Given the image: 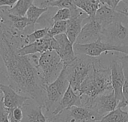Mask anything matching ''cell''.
I'll return each mask as SVG.
<instances>
[{
    "label": "cell",
    "mask_w": 128,
    "mask_h": 122,
    "mask_svg": "<svg viewBox=\"0 0 128 122\" xmlns=\"http://www.w3.org/2000/svg\"><path fill=\"white\" fill-rule=\"evenodd\" d=\"M96 122V121H91V122Z\"/></svg>",
    "instance_id": "cell-38"
},
{
    "label": "cell",
    "mask_w": 128,
    "mask_h": 122,
    "mask_svg": "<svg viewBox=\"0 0 128 122\" xmlns=\"http://www.w3.org/2000/svg\"><path fill=\"white\" fill-rule=\"evenodd\" d=\"M58 43L54 37L45 36L42 39L27 44L17 50V52L21 56H31L34 54H41L50 50H56Z\"/></svg>",
    "instance_id": "cell-10"
},
{
    "label": "cell",
    "mask_w": 128,
    "mask_h": 122,
    "mask_svg": "<svg viewBox=\"0 0 128 122\" xmlns=\"http://www.w3.org/2000/svg\"><path fill=\"white\" fill-rule=\"evenodd\" d=\"M94 18L102 26L103 28L109 24L116 21H128V18L120 11L113 9L112 8L102 4L97 10Z\"/></svg>",
    "instance_id": "cell-13"
},
{
    "label": "cell",
    "mask_w": 128,
    "mask_h": 122,
    "mask_svg": "<svg viewBox=\"0 0 128 122\" xmlns=\"http://www.w3.org/2000/svg\"><path fill=\"white\" fill-rule=\"evenodd\" d=\"M106 91H113L110 68H104L101 61L95 59L92 70L81 84L77 94L94 98Z\"/></svg>",
    "instance_id": "cell-2"
},
{
    "label": "cell",
    "mask_w": 128,
    "mask_h": 122,
    "mask_svg": "<svg viewBox=\"0 0 128 122\" xmlns=\"http://www.w3.org/2000/svg\"><path fill=\"white\" fill-rule=\"evenodd\" d=\"M69 85L70 82L68 79L66 68L64 64V68L56 80L45 86L46 99L44 109H45L47 112L52 110L54 106L56 105L57 106Z\"/></svg>",
    "instance_id": "cell-6"
},
{
    "label": "cell",
    "mask_w": 128,
    "mask_h": 122,
    "mask_svg": "<svg viewBox=\"0 0 128 122\" xmlns=\"http://www.w3.org/2000/svg\"><path fill=\"white\" fill-rule=\"evenodd\" d=\"M70 10L68 8H59L52 16V21H68L70 18Z\"/></svg>",
    "instance_id": "cell-25"
},
{
    "label": "cell",
    "mask_w": 128,
    "mask_h": 122,
    "mask_svg": "<svg viewBox=\"0 0 128 122\" xmlns=\"http://www.w3.org/2000/svg\"><path fill=\"white\" fill-rule=\"evenodd\" d=\"M124 75H125V80L122 88V94L124 98V100L126 101L127 104L128 102V71L124 70Z\"/></svg>",
    "instance_id": "cell-28"
},
{
    "label": "cell",
    "mask_w": 128,
    "mask_h": 122,
    "mask_svg": "<svg viewBox=\"0 0 128 122\" xmlns=\"http://www.w3.org/2000/svg\"><path fill=\"white\" fill-rule=\"evenodd\" d=\"M100 2H101L102 4L108 5L112 8V1L111 0H100Z\"/></svg>",
    "instance_id": "cell-32"
},
{
    "label": "cell",
    "mask_w": 128,
    "mask_h": 122,
    "mask_svg": "<svg viewBox=\"0 0 128 122\" xmlns=\"http://www.w3.org/2000/svg\"><path fill=\"white\" fill-rule=\"evenodd\" d=\"M2 100V92L0 89V100Z\"/></svg>",
    "instance_id": "cell-37"
},
{
    "label": "cell",
    "mask_w": 128,
    "mask_h": 122,
    "mask_svg": "<svg viewBox=\"0 0 128 122\" xmlns=\"http://www.w3.org/2000/svg\"></svg>",
    "instance_id": "cell-40"
},
{
    "label": "cell",
    "mask_w": 128,
    "mask_h": 122,
    "mask_svg": "<svg viewBox=\"0 0 128 122\" xmlns=\"http://www.w3.org/2000/svg\"><path fill=\"white\" fill-rule=\"evenodd\" d=\"M49 9V7L40 8L37 5L32 4L26 13V17L28 20V27L31 30H34V25L38 22L40 16L45 14Z\"/></svg>",
    "instance_id": "cell-19"
},
{
    "label": "cell",
    "mask_w": 128,
    "mask_h": 122,
    "mask_svg": "<svg viewBox=\"0 0 128 122\" xmlns=\"http://www.w3.org/2000/svg\"><path fill=\"white\" fill-rule=\"evenodd\" d=\"M8 18L9 19L10 23L11 24V26L20 32L24 31L27 27H28V20L26 16H16V15L9 14L8 12Z\"/></svg>",
    "instance_id": "cell-22"
},
{
    "label": "cell",
    "mask_w": 128,
    "mask_h": 122,
    "mask_svg": "<svg viewBox=\"0 0 128 122\" xmlns=\"http://www.w3.org/2000/svg\"><path fill=\"white\" fill-rule=\"evenodd\" d=\"M31 58L45 86L55 81L64 68V63L56 50L46 51L39 56L31 55Z\"/></svg>",
    "instance_id": "cell-3"
},
{
    "label": "cell",
    "mask_w": 128,
    "mask_h": 122,
    "mask_svg": "<svg viewBox=\"0 0 128 122\" xmlns=\"http://www.w3.org/2000/svg\"><path fill=\"white\" fill-rule=\"evenodd\" d=\"M127 107H128V106H127Z\"/></svg>",
    "instance_id": "cell-39"
},
{
    "label": "cell",
    "mask_w": 128,
    "mask_h": 122,
    "mask_svg": "<svg viewBox=\"0 0 128 122\" xmlns=\"http://www.w3.org/2000/svg\"><path fill=\"white\" fill-rule=\"evenodd\" d=\"M81 106L93 110L101 118L109 112L115 110L118 106L114 92L107 94H100L94 98L86 95H81Z\"/></svg>",
    "instance_id": "cell-5"
},
{
    "label": "cell",
    "mask_w": 128,
    "mask_h": 122,
    "mask_svg": "<svg viewBox=\"0 0 128 122\" xmlns=\"http://www.w3.org/2000/svg\"><path fill=\"white\" fill-rule=\"evenodd\" d=\"M74 49L76 55H84L90 57H98L104 52H116L128 54V45L116 46L103 41L100 37L94 42L90 44H74Z\"/></svg>",
    "instance_id": "cell-7"
},
{
    "label": "cell",
    "mask_w": 128,
    "mask_h": 122,
    "mask_svg": "<svg viewBox=\"0 0 128 122\" xmlns=\"http://www.w3.org/2000/svg\"><path fill=\"white\" fill-rule=\"evenodd\" d=\"M54 38L58 43V47L56 51L62 58L64 64L68 65L73 62L76 56L74 52V44L70 41L66 34H58Z\"/></svg>",
    "instance_id": "cell-14"
},
{
    "label": "cell",
    "mask_w": 128,
    "mask_h": 122,
    "mask_svg": "<svg viewBox=\"0 0 128 122\" xmlns=\"http://www.w3.org/2000/svg\"><path fill=\"white\" fill-rule=\"evenodd\" d=\"M75 4L74 0H57L48 4V7H53L59 8H72Z\"/></svg>",
    "instance_id": "cell-26"
},
{
    "label": "cell",
    "mask_w": 128,
    "mask_h": 122,
    "mask_svg": "<svg viewBox=\"0 0 128 122\" xmlns=\"http://www.w3.org/2000/svg\"><path fill=\"white\" fill-rule=\"evenodd\" d=\"M123 2L124 3V8L123 9L121 10H117L120 12H123V11H126L128 10V0H123Z\"/></svg>",
    "instance_id": "cell-33"
},
{
    "label": "cell",
    "mask_w": 128,
    "mask_h": 122,
    "mask_svg": "<svg viewBox=\"0 0 128 122\" xmlns=\"http://www.w3.org/2000/svg\"><path fill=\"white\" fill-rule=\"evenodd\" d=\"M98 122H128V110L124 111L121 108H116L104 116Z\"/></svg>",
    "instance_id": "cell-20"
},
{
    "label": "cell",
    "mask_w": 128,
    "mask_h": 122,
    "mask_svg": "<svg viewBox=\"0 0 128 122\" xmlns=\"http://www.w3.org/2000/svg\"><path fill=\"white\" fill-rule=\"evenodd\" d=\"M93 58L88 56L78 55L73 62L68 65L64 64L68 81L76 93L78 92L81 84L86 79L93 68L95 61Z\"/></svg>",
    "instance_id": "cell-4"
},
{
    "label": "cell",
    "mask_w": 128,
    "mask_h": 122,
    "mask_svg": "<svg viewBox=\"0 0 128 122\" xmlns=\"http://www.w3.org/2000/svg\"><path fill=\"white\" fill-rule=\"evenodd\" d=\"M89 16L87 14L77 16H71L67 23V29H66V35L70 40V41L74 44L76 40L81 32L82 24L86 19H88Z\"/></svg>",
    "instance_id": "cell-17"
},
{
    "label": "cell",
    "mask_w": 128,
    "mask_h": 122,
    "mask_svg": "<svg viewBox=\"0 0 128 122\" xmlns=\"http://www.w3.org/2000/svg\"><path fill=\"white\" fill-rule=\"evenodd\" d=\"M110 70L112 90L118 101V106L123 109L124 107H127L128 104L126 101L124 100L122 94V88L125 80V75L123 64L119 58H116L112 61Z\"/></svg>",
    "instance_id": "cell-9"
},
{
    "label": "cell",
    "mask_w": 128,
    "mask_h": 122,
    "mask_svg": "<svg viewBox=\"0 0 128 122\" xmlns=\"http://www.w3.org/2000/svg\"><path fill=\"white\" fill-rule=\"evenodd\" d=\"M55 1H57V0H46V7H48V4L49 3L52 2H55Z\"/></svg>",
    "instance_id": "cell-35"
},
{
    "label": "cell",
    "mask_w": 128,
    "mask_h": 122,
    "mask_svg": "<svg viewBox=\"0 0 128 122\" xmlns=\"http://www.w3.org/2000/svg\"><path fill=\"white\" fill-rule=\"evenodd\" d=\"M68 21H56L53 22L52 25L50 28L48 36L55 37L58 34H64L66 32Z\"/></svg>",
    "instance_id": "cell-24"
},
{
    "label": "cell",
    "mask_w": 128,
    "mask_h": 122,
    "mask_svg": "<svg viewBox=\"0 0 128 122\" xmlns=\"http://www.w3.org/2000/svg\"><path fill=\"white\" fill-rule=\"evenodd\" d=\"M27 102L22 107L23 112L22 122H48L46 117L43 113L44 108L41 106L39 104L29 105Z\"/></svg>",
    "instance_id": "cell-16"
},
{
    "label": "cell",
    "mask_w": 128,
    "mask_h": 122,
    "mask_svg": "<svg viewBox=\"0 0 128 122\" xmlns=\"http://www.w3.org/2000/svg\"><path fill=\"white\" fill-rule=\"evenodd\" d=\"M121 13H122L123 14H124L128 18V10H126V11H123V12H121Z\"/></svg>",
    "instance_id": "cell-36"
},
{
    "label": "cell",
    "mask_w": 128,
    "mask_h": 122,
    "mask_svg": "<svg viewBox=\"0 0 128 122\" xmlns=\"http://www.w3.org/2000/svg\"><path fill=\"white\" fill-rule=\"evenodd\" d=\"M74 4L86 13L89 17H94L102 5L100 0H74Z\"/></svg>",
    "instance_id": "cell-18"
},
{
    "label": "cell",
    "mask_w": 128,
    "mask_h": 122,
    "mask_svg": "<svg viewBox=\"0 0 128 122\" xmlns=\"http://www.w3.org/2000/svg\"><path fill=\"white\" fill-rule=\"evenodd\" d=\"M111 1H112V8L113 9H115V10L118 6L119 3L122 2H123V0H111Z\"/></svg>",
    "instance_id": "cell-31"
},
{
    "label": "cell",
    "mask_w": 128,
    "mask_h": 122,
    "mask_svg": "<svg viewBox=\"0 0 128 122\" xmlns=\"http://www.w3.org/2000/svg\"><path fill=\"white\" fill-rule=\"evenodd\" d=\"M103 27L94 17H89L88 21L82 27L81 32L75 44H90L96 41L101 35Z\"/></svg>",
    "instance_id": "cell-11"
},
{
    "label": "cell",
    "mask_w": 128,
    "mask_h": 122,
    "mask_svg": "<svg viewBox=\"0 0 128 122\" xmlns=\"http://www.w3.org/2000/svg\"><path fill=\"white\" fill-rule=\"evenodd\" d=\"M50 27H44L40 29L34 30L32 33L28 34L24 38V46L32 44L34 41H37L40 39H42L45 36H46L49 33Z\"/></svg>",
    "instance_id": "cell-23"
},
{
    "label": "cell",
    "mask_w": 128,
    "mask_h": 122,
    "mask_svg": "<svg viewBox=\"0 0 128 122\" xmlns=\"http://www.w3.org/2000/svg\"><path fill=\"white\" fill-rule=\"evenodd\" d=\"M0 122H10L8 111L3 104V100H0Z\"/></svg>",
    "instance_id": "cell-27"
},
{
    "label": "cell",
    "mask_w": 128,
    "mask_h": 122,
    "mask_svg": "<svg viewBox=\"0 0 128 122\" xmlns=\"http://www.w3.org/2000/svg\"><path fill=\"white\" fill-rule=\"evenodd\" d=\"M18 0H0V8L1 7H8L11 8L14 6Z\"/></svg>",
    "instance_id": "cell-29"
},
{
    "label": "cell",
    "mask_w": 128,
    "mask_h": 122,
    "mask_svg": "<svg viewBox=\"0 0 128 122\" xmlns=\"http://www.w3.org/2000/svg\"><path fill=\"white\" fill-rule=\"evenodd\" d=\"M74 106H81V97L77 93H76L72 88L71 86L69 85L68 89L58 104L57 106L52 111V115L56 116Z\"/></svg>",
    "instance_id": "cell-15"
},
{
    "label": "cell",
    "mask_w": 128,
    "mask_h": 122,
    "mask_svg": "<svg viewBox=\"0 0 128 122\" xmlns=\"http://www.w3.org/2000/svg\"><path fill=\"white\" fill-rule=\"evenodd\" d=\"M0 89L2 92L4 106L6 109H14L22 107L31 98L22 96L17 93L10 86H6L0 82Z\"/></svg>",
    "instance_id": "cell-12"
},
{
    "label": "cell",
    "mask_w": 128,
    "mask_h": 122,
    "mask_svg": "<svg viewBox=\"0 0 128 122\" xmlns=\"http://www.w3.org/2000/svg\"><path fill=\"white\" fill-rule=\"evenodd\" d=\"M34 0H18L14 6L11 8H8L7 11L9 14L25 16L29 8L33 4Z\"/></svg>",
    "instance_id": "cell-21"
},
{
    "label": "cell",
    "mask_w": 128,
    "mask_h": 122,
    "mask_svg": "<svg viewBox=\"0 0 128 122\" xmlns=\"http://www.w3.org/2000/svg\"><path fill=\"white\" fill-rule=\"evenodd\" d=\"M126 22H113L103 28L100 35L101 40L112 45L126 46L124 43L128 40V27L124 23Z\"/></svg>",
    "instance_id": "cell-8"
},
{
    "label": "cell",
    "mask_w": 128,
    "mask_h": 122,
    "mask_svg": "<svg viewBox=\"0 0 128 122\" xmlns=\"http://www.w3.org/2000/svg\"><path fill=\"white\" fill-rule=\"evenodd\" d=\"M0 28V56L4 62L10 86L20 94L28 97L44 107L45 85L29 56H21Z\"/></svg>",
    "instance_id": "cell-1"
},
{
    "label": "cell",
    "mask_w": 128,
    "mask_h": 122,
    "mask_svg": "<svg viewBox=\"0 0 128 122\" xmlns=\"http://www.w3.org/2000/svg\"><path fill=\"white\" fill-rule=\"evenodd\" d=\"M118 58H119L120 61L122 62V63L123 64L124 70L128 71V54H127L126 56H124L118 57Z\"/></svg>",
    "instance_id": "cell-30"
},
{
    "label": "cell",
    "mask_w": 128,
    "mask_h": 122,
    "mask_svg": "<svg viewBox=\"0 0 128 122\" xmlns=\"http://www.w3.org/2000/svg\"><path fill=\"white\" fill-rule=\"evenodd\" d=\"M4 21V20L3 19V16L1 15V13H0V26H1V24H2Z\"/></svg>",
    "instance_id": "cell-34"
}]
</instances>
